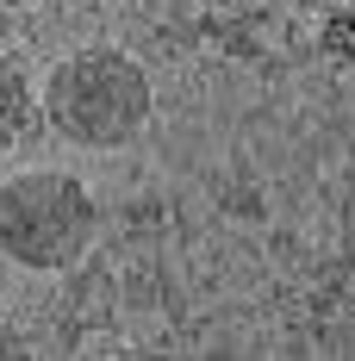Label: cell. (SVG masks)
Returning a JSON list of instances; mask_svg holds the SVG:
<instances>
[{"label": "cell", "instance_id": "3957f363", "mask_svg": "<svg viewBox=\"0 0 355 361\" xmlns=\"http://www.w3.org/2000/svg\"><path fill=\"white\" fill-rule=\"evenodd\" d=\"M32 81H25V69L13 63V56H0V156L25 137V125H32Z\"/></svg>", "mask_w": 355, "mask_h": 361}, {"label": "cell", "instance_id": "277c9868", "mask_svg": "<svg viewBox=\"0 0 355 361\" xmlns=\"http://www.w3.org/2000/svg\"><path fill=\"white\" fill-rule=\"evenodd\" d=\"M25 355H32V343H25L13 324H0V361H25Z\"/></svg>", "mask_w": 355, "mask_h": 361}, {"label": "cell", "instance_id": "7a4b0ae2", "mask_svg": "<svg viewBox=\"0 0 355 361\" xmlns=\"http://www.w3.org/2000/svg\"><path fill=\"white\" fill-rule=\"evenodd\" d=\"M100 237V206L81 175L25 169L0 180V255L25 274H69Z\"/></svg>", "mask_w": 355, "mask_h": 361}, {"label": "cell", "instance_id": "6da1fadb", "mask_svg": "<svg viewBox=\"0 0 355 361\" xmlns=\"http://www.w3.org/2000/svg\"><path fill=\"white\" fill-rule=\"evenodd\" d=\"M44 125L75 149H119L131 144L143 125H150V106H156V87L143 75L138 56L112 50V44H88L63 56L56 69L44 75Z\"/></svg>", "mask_w": 355, "mask_h": 361}]
</instances>
